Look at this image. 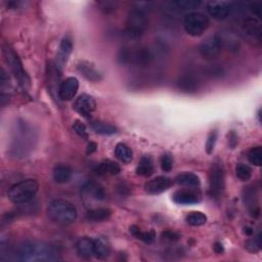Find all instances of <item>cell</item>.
<instances>
[{"label": "cell", "mask_w": 262, "mask_h": 262, "mask_svg": "<svg viewBox=\"0 0 262 262\" xmlns=\"http://www.w3.org/2000/svg\"><path fill=\"white\" fill-rule=\"evenodd\" d=\"M19 258L25 262H45L60 259L53 246L41 242H27L19 249Z\"/></svg>", "instance_id": "6da1fadb"}, {"label": "cell", "mask_w": 262, "mask_h": 262, "mask_svg": "<svg viewBox=\"0 0 262 262\" xmlns=\"http://www.w3.org/2000/svg\"><path fill=\"white\" fill-rule=\"evenodd\" d=\"M47 215L55 223L69 225L77 219V209L71 202L59 199L49 204Z\"/></svg>", "instance_id": "7a4b0ae2"}, {"label": "cell", "mask_w": 262, "mask_h": 262, "mask_svg": "<svg viewBox=\"0 0 262 262\" xmlns=\"http://www.w3.org/2000/svg\"><path fill=\"white\" fill-rule=\"evenodd\" d=\"M39 190V184L35 179H26L13 185L7 192L8 199L14 204H24L35 198Z\"/></svg>", "instance_id": "3957f363"}, {"label": "cell", "mask_w": 262, "mask_h": 262, "mask_svg": "<svg viewBox=\"0 0 262 262\" xmlns=\"http://www.w3.org/2000/svg\"><path fill=\"white\" fill-rule=\"evenodd\" d=\"M155 59L154 53L147 47L139 48H122L119 52L118 60L122 65H133L137 67H146Z\"/></svg>", "instance_id": "277c9868"}, {"label": "cell", "mask_w": 262, "mask_h": 262, "mask_svg": "<svg viewBox=\"0 0 262 262\" xmlns=\"http://www.w3.org/2000/svg\"><path fill=\"white\" fill-rule=\"evenodd\" d=\"M147 26H149V19L146 13L140 8H134L127 16L125 35L130 39H137L143 35Z\"/></svg>", "instance_id": "5b68a950"}, {"label": "cell", "mask_w": 262, "mask_h": 262, "mask_svg": "<svg viewBox=\"0 0 262 262\" xmlns=\"http://www.w3.org/2000/svg\"><path fill=\"white\" fill-rule=\"evenodd\" d=\"M210 25V21L207 15L202 12L194 11L186 15L184 21V27L189 35L198 37L203 35Z\"/></svg>", "instance_id": "8992f818"}, {"label": "cell", "mask_w": 262, "mask_h": 262, "mask_svg": "<svg viewBox=\"0 0 262 262\" xmlns=\"http://www.w3.org/2000/svg\"><path fill=\"white\" fill-rule=\"evenodd\" d=\"M3 56H4V59L7 63V65H8L9 69L11 70V72L13 73L15 78L19 80V83L24 88L29 86V84H30L29 77L26 74V72L24 71V68H23L22 63H21L18 55H16L8 45H4L3 46Z\"/></svg>", "instance_id": "52a82bcc"}, {"label": "cell", "mask_w": 262, "mask_h": 262, "mask_svg": "<svg viewBox=\"0 0 262 262\" xmlns=\"http://www.w3.org/2000/svg\"><path fill=\"white\" fill-rule=\"evenodd\" d=\"M209 188L211 196H219L225 188V172L221 163H213L209 171Z\"/></svg>", "instance_id": "ba28073f"}, {"label": "cell", "mask_w": 262, "mask_h": 262, "mask_svg": "<svg viewBox=\"0 0 262 262\" xmlns=\"http://www.w3.org/2000/svg\"><path fill=\"white\" fill-rule=\"evenodd\" d=\"M222 51L223 48L218 34L209 36L199 46L200 55L206 60H213L217 58Z\"/></svg>", "instance_id": "9c48e42d"}, {"label": "cell", "mask_w": 262, "mask_h": 262, "mask_svg": "<svg viewBox=\"0 0 262 262\" xmlns=\"http://www.w3.org/2000/svg\"><path fill=\"white\" fill-rule=\"evenodd\" d=\"M232 3L227 1H210L207 4V11L213 19L223 21L232 11Z\"/></svg>", "instance_id": "30bf717a"}, {"label": "cell", "mask_w": 262, "mask_h": 262, "mask_svg": "<svg viewBox=\"0 0 262 262\" xmlns=\"http://www.w3.org/2000/svg\"><path fill=\"white\" fill-rule=\"evenodd\" d=\"M172 186V180L166 176H157L144 185V191L150 195H158L167 191Z\"/></svg>", "instance_id": "8fae6325"}, {"label": "cell", "mask_w": 262, "mask_h": 262, "mask_svg": "<svg viewBox=\"0 0 262 262\" xmlns=\"http://www.w3.org/2000/svg\"><path fill=\"white\" fill-rule=\"evenodd\" d=\"M79 89V81L75 77H69L66 79L59 89V96L62 101H71L75 97Z\"/></svg>", "instance_id": "7c38bea8"}, {"label": "cell", "mask_w": 262, "mask_h": 262, "mask_svg": "<svg viewBox=\"0 0 262 262\" xmlns=\"http://www.w3.org/2000/svg\"><path fill=\"white\" fill-rule=\"evenodd\" d=\"M222 48L231 53H238L241 48V39L233 31H222L218 34Z\"/></svg>", "instance_id": "4fadbf2b"}, {"label": "cell", "mask_w": 262, "mask_h": 262, "mask_svg": "<svg viewBox=\"0 0 262 262\" xmlns=\"http://www.w3.org/2000/svg\"><path fill=\"white\" fill-rule=\"evenodd\" d=\"M74 108L82 116L89 117V115L96 109V103L90 95L82 94L75 101Z\"/></svg>", "instance_id": "5bb4252c"}, {"label": "cell", "mask_w": 262, "mask_h": 262, "mask_svg": "<svg viewBox=\"0 0 262 262\" xmlns=\"http://www.w3.org/2000/svg\"><path fill=\"white\" fill-rule=\"evenodd\" d=\"M177 87L187 93L196 92L200 87V80L194 74L188 73L180 76L177 80Z\"/></svg>", "instance_id": "9a60e30c"}, {"label": "cell", "mask_w": 262, "mask_h": 262, "mask_svg": "<svg viewBox=\"0 0 262 262\" xmlns=\"http://www.w3.org/2000/svg\"><path fill=\"white\" fill-rule=\"evenodd\" d=\"M200 200V195L191 190H180L173 194V201L179 205H194Z\"/></svg>", "instance_id": "2e32d148"}, {"label": "cell", "mask_w": 262, "mask_h": 262, "mask_svg": "<svg viewBox=\"0 0 262 262\" xmlns=\"http://www.w3.org/2000/svg\"><path fill=\"white\" fill-rule=\"evenodd\" d=\"M82 194L85 198H89L94 201H103L106 199V193L104 188L96 183H86L82 187Z\"/></svg>", "instance_id": "e0dca14e"}, {"label": "cell", "mask_w": 262, "mask_h": 262, "mask_svg": "<svg viewBox=\"0 0 262 262\" xmlns=\"http://www.w3.org/2000/svg\"><path fill=\"white\" fill-rule=\"evenodd\" d=\"M78 71L86 79L92 82H98L103 79L102 73L98 71L92 64L86 61H81L77 66Z\"/></svg>", "instance_id": "ac0fdd59"}, {"label": "cell", "mask_w": 262, "mask_h": 262, "mask_svg": "<svg viewBox=\"0 0 262 262\" xmlns=\"http://www.w3.org/2000/svg\"><path fill=\"white\" fill-rule=\"evenodd\" d=\"M76 249L81 257L90 258L94 255V240L86 237L81 238L76 244Z\"/></svg>", "instance_id": "d6986e66"}, {"label": "cell", "mask_w": 262, "mask_h": 262, "mask_svg": "<svg viewBox=\"0 0 262 262\" xmlns=\"http://www.w3.org/2000/svg\"><path fill=\"white\" fill-rule=\"evenodd\" d=\"M53 175L57 184H66L72 177V169L69 165H66V164H58L54 168Z\"/></svg>", "instance_id": "ffe728a7"}, {"label": "cell", "mask_w": 262, "mask_h": 262, "mask_svg": "<svg viewBox=\"0 0 262 262\" xmlns=\"http://www.w3.org/2000/svg\"><path fill=\"white\" fill-rule=\"evenodd\" d=\"M72 49H73L72 41L67 37L64 38L60 45V53L58 56V64H57L58 69L63 68L64 65L67 63V60L72 53Z\"/></svg>", "instance_id": "44dd1931"}, {"label": "cell", "mask_w": 262, "mask_h": 262, "mask_svg": "<svg viewBox=\"0 0 262 262\" xmlns=\"http://www.w3.org/2000/svg\"><path fill=\"white\" fill-rule=\"evenodd\" d=\"M111 253V244L108 239L101 237L94 240V256L98 259H105Z\"/></svg>", "instance_id": "7402d4cb"}, {"label": "cell", "mask_w": 262, "mask_h": 262, "mask_svg": "<svg viewBox=\"0 0 262 262\" xmlns=\"http://www.w3.org/2000/svg\"><path fill=\"white\" fill-rule=\"evenodd\" d=\"M243 30L246 34L260 39L261 37V24L255 18H248L244 21Z\"/></svg>", "instance_id": "603a6c76"}, {"label": "cell", "mask_w": 262, "mask_h": 262, "mask_svg": "<svg viewBox=\"0 0 262 262\" xmlns=\"http://www.w3.org/2000/svg\"><path fill=\"white\" fill-rule=\"evenodd\" d=\"M112 215L109 208H94L87 212V219L91 222H102L108 220Z\"/></svg>", "instance_id": "cb8c5ba5"}, {"label": "cell", "mask_w": 262, "mask_h": 262, "mask_svg": "<svg viewBox=\"0 0 262 262\" xmlns=\"http://www.w3.org/2000/svg\"><path fill=\"white\" fill-rule=\"evenodd\" d=\"M175 183L183 186V187H189V188H194V187H199L200 186V178L199 176L195 173H182L176 176Z\"/></svg>", "instance_id": "d4e9b609"}, {"label": "cell", "mask_w": 262, "mask_h": 262, "mask_svg": "<svg viewBox=\"0 0 262 262\" xmlns=\"http://www.w3.org/2000/svg\"><path fill=\"white\" fill-rule=\"evenodd\" d=\"M120 166L116 162L107 160L102 162L96 168V173L100 175H116L120 172Z\"/></svg>", "instance_id": "484cf974"}, {"label": "cell", "mask_w": 262, "mask_h": 262, "mask_svg": "<svg viewBox=\"0 0 262 262\" xmlns=\"http://www.w3.org/2000/svg\"><path fill=\"white\" fill-rule=\"evenodd\" d=\"M136 173L143 177H150L154 173V163L151 157L144 156L140 159L136 168Z\"/></svg>", "instance_id": "4316f807"}, {"label": "cell", "mask_w": 262, "mask_h": 262, "mask_svg": "<svg viewBox=\"0 0 262 262\" xmlns=\"http://www.w3.org/2000/svg\"><path fill=\"white\" fill-rule=\"evenodd\" d=\"M91 128L95 131L97 134L102 135H113L115 133H117V127H115L114 125L102 121H93L91 122Z\"/></svg>", "instance_id": "83f0119b"}, {"label": "cell", "mask_w": 262, "mask_h": 262, "mask_svg": "<svg viewBox=\"0 0 262 262\" xmlns=\"http://www.w3.org/2000/svg\"><path fill=\"white\" fill-rule=\"evenodd\" d=\"M130 233L132 234L136 239L146 243L151 244L154 242L156 238V234L154 231H149V232H142L141 229L137 225H132L130 226Z\"/></svg>", "instance_id": "f1b7e54d"}, {"label": "cell", "mask_w": 262, "mask_h": 262, "mask_svg": "<svg viewBox=\"0 0 262 262\" xmlns=\"http://www.w3.org/2000/svg\"><path fill=\"white\" fill-rule=\"evenodd\" d=\"M115 154H116L117 158L124 162V163H130L133 159V153L130 150V147L126 145L125 143H118L115 149Z\"/></svg>", "instance_id": "f546056e"}, {"label": "cell", "mask_w": 262, "mask_h": 262, "mask_svg": "<svg viewBox=\"0 0 262 262\" xmlns=\"http://www.w3.org/2000/svg\"><path fill=\"white\" fill-rule=\"evenodd\" d=\"M187 222L192 226H201L207 222V216L200 211H194L188 215Z\"/></svg>", "instance_id": "4dcf8cb0"}, {"label": "cell", "mask_w": 262, "mask_h": 262, "mask_svg": "<svg viewBox=\"0 0 262 262\" xmlns=\"http://www.w3.org/2000/svg\"><path fill=\"white\" fill-rule=\"evenodd\" d=\"M172 4L182 10H193L198 8L202 2L200 0H176V1H173Z\"/></svg>", "instance_id": "1f68e13d"}, {"label": "cell", "mask_w": 262, "mask_h": 262, "mask_svg": "<svg viewBox=\"0 0 262 262\" xmlns=\"http://www.w3.org/2000/svg\"><path fill=\"white\" fill-rule=\"evenodd\" d=\"M236 174L242 182H247L252 176V169L246 164L240 163L236 167Z\"/></svg>", "instance_id": "d6a6232c"}, {"label": "cell", "mask_w": 262, "mask_h": 262, "mask_svg": "<svg viewBox=\"0 0 262 262\" xmlns=\"http://www.w3.org/2000/svg\"><path fill=\"white\" fill-rule=\"evenodd\" d=\"M249 162L255 166L262 165V147L260 145L253 147L248 155Z\"/></svg>", "instance_id": "836d02e7"}, {"label": "cell", "mask_w": 262, "mask_h": 262, "mask_svg": "<svg viewBox=\"0 0 262 262\" xmlns=\"http://www.w3.org/2000/svg\"><path fill=\"white\" fill-rule=\"evenodd\" d=\"M73 129L80 137L84 138V139H88V131H87L85 124H83L81 121L77 120L73 124Z\"/></svg>", "instance_id": "e575fe53"}, {"label": "cell", "mask_w": 262, "mask_h": 262, "mask_svg": "<svg viewBox=\"0 0 262 262\" xmlns=\"http://www.w3.org/2000/svg\"><path fill=\"white\" fill-rule=\"evenodd\" d=\"M206 73L208 76L212 78H220L224 75V69L219 65H213L206 70Z\"/></svg>", "instance_id": "d590c367"}, {"label": "cell", "mask_w": 262, "mask_h": 262, "mask_svg": "<svg viewBox=\"0 0 262 262\" xmlns=\"http://www.w3.org/2000/svg\"><path fill=\"white\" fill-rule=\"evenodd\" d=\"M172 167H173V159L167 154L163 155L161 157V168H162V170H164L165 172H169V171H171Z\"/></svg>", "instance_id": "8d00e7d4"}, {"label": "cell", "mask_w": 262, "mask_h": 262, "mask_svg": "<svg viewBox=\"0 0 262 262\" xmlns=\"http://www.w3.org/2000/svg\"><path fill=\"white\" fill-rule=\"evenodd\" d=\"M217 140V132L216 131H211L208 139H207V143H206V151L208 154H211L214 150V146Z\"/></svg>", "instance_id": "74e56055"}, {"label": "cell", "mask_w": 262, "mask_h": 262, "mask_svg": "<svg viewBox=\"0 0 262 262\" xmlns=\"http://www.w3.org/2000/svg\"><path fill=\"white\" fill-rule=\"evenodd\" d=\"M98 5L101 6V9L104 10L105 12L109 13L114 10H116L118 6V2H114V1H103L98 3Z\"/></svg>", "instance_id": "f35d334b"}, {"label": "cell", "mask_w": 262, "mask_h": 262, "mask_svg": "<svg viewBox=\"0 0 262 262\" xmlns=\"http://www.w3.org/2000/svg\"><path fill=\"white\" fill-rule=\"evenodd\" d=\"M162 238L169 241V242H176V241H178L180 239V236L177 233H175V232L165 231V232L162 233Z\"/></svg>", "instance_id": "ab89813d"}, {"label": "cell", "mask_w": 262, "mask_h": 262, "mask_svg": "<svg viewBox=\"0 0 262 262\" xmlns=\"http://www.w3.org/2000/svg\"><path fill=\"white\" fill-rule=\"evenodd\" d=\"M248 8L250 11L256 15L257 18H260L261 16V9H262V4L260 2H251L248 4Z\"/></svg>", "instance_id": "60d3db41"}, {"label": "cell", "mask_w": 262, "mask_h": 262, "mask_svg": "<svg viewBox=\"0 0 262 262\" xmlns=\"http://www.w3.org/2000/svg\"><path fill=\"white\" fill-rule=\"evenodd\" d=\"M238 141H239L238 135L234 132V131H232V132L228 134V144H229V146H231L232 149H235L236 145L238 144Z\"/></svg>", "instance_id": "b9f144b4"}, {"label": "cell", "mask_w": 262, "mask_h": 262, "mask_svg": "<svg viewBox=\"0 0 262 262\" xmlns=\"http://www.w3.org/2000/svg\"><path fill=\"white\" fill-rule=\"evenodd\" d=\"M213 248H214V251H215L217 254H221V253H223V251H224L223 246H222L220 243H215L214 246H213Z\"/></svg>", "instance_id": "7bdbcfd3"}, {"label": "cell", "mask_w": 262, "mask_h": 262, "mask_svg": "<svg viewBox=\"0 0 262 262\" xmlns=\"http://www.w3.org/2000/svg\"><path fill=\"white\" fill-rule=\"evenodd\" d=\"M96 147H97V144L95 142H90L87 146V154H92L96 151Z\"/></svg>", "instance_id": "ee69618b"}]
</instances>
